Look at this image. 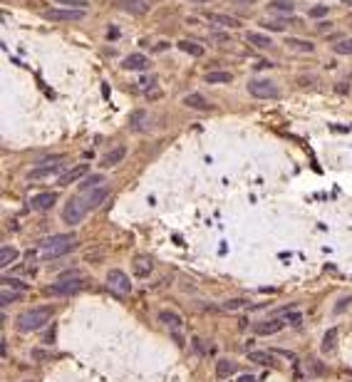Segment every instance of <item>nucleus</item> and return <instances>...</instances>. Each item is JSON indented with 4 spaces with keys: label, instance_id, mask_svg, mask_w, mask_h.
Instances as JSON below:
<instances>
[{
    "label": "nucleus",
    "instance_id": "f257e3e1",
    "mask_svg": "<svg viewBox=\"0 0 352 382\" xmlns=\"http://www.w3.org/2000/svg\"><path fill=\"white\" fill-rule=\"evenodd\" d=\"M107 196H109V189H104V186L87 189V191H82V194L72 196V199L67 201V206H65V211H62L65 224H67V226H77V224H82V219L87 216L89 211H94V208L102 204Z\"/></svg>",
    "mask_w": 352,
    "mask_h": 382
},
{
    "label": "nucleus",
    "instance_id": "f03ea898",
    "mask_svg": "<svg viewBox=\"0 0 352 382\" xmlns=\"http://www.w3.org/2000/svg\"><path fill=\"white\" fill-rule=\"evenodd\" d=\"M40 248H42L45 261H52V258H60V256L75 251V248H77V238H75L72 234L50 236V238H45V241L40 243Z\"/></svg>",
    "mask_w": 352,
    "mask_h": 382
},
{
    "label": "nucleus",
    "instance_id": "7ed1b4c3",
    "mask_svg": "<svg viewBox=\"0 0 352 382\" xmlns=\"http://www.w3.org/2000/svg\"><path fill=\"white\" fill-rule=\"evenodd\" d=\"M50 318H52V305H37V308H30L25 313H20L18 320H15V328L20 333H32V330H40Z\"/></svg>",
    "mask_w": 352,
    "mask_h": 382
},
{
    "label": "nucleus",
    "instance_id": "20e7f679",
    "mask_svg": "<svg viewBox=\"0 0 352 382\" xmlns=\"http://www.w3.org/2000/svg\"><path fill=\"white\" fill-rule=\"evenodd\" d=\"M85 288V281L82 278H70V276H62L60 281H55L52 286H47V293L52 295H75Z\"/></svg>",
    "mask_w": 352,
    "mask_h": 382
},
{
    "label": "nucleus",
    "instance_id": "39448f33",
    "mask_svg": "<svg viewBox=\"0 0 352 382\" xmlns=\"http://www.w3.org/2000/svg\"><path fill=\"white\" fill-rule=\"evenodd\" d=\"M248 92L253 97H258V99H275V97H280L278 85L270 82V80H251L248 82Z\"/></svg>",
    "mask_w": 352,
    "mask_h": 382
},
{
    "label": "nucleus",
    "instance_id": "423d86ee",
    "mask_svg": "<svg viewBox=\"0 0 352 382\" xmlns=\"http://www.w3.org/2000/svg\"><path fill=\"white\" fill-rule=\"evenodd\" d=\"M107 286H109L112 291H117L119 295H127L129 291H132L129 276H127L124 270H119V268H112V270L107 273Z\"/></svg>",
    "mask_w": 352,
    "mask_h": 382
},
{
    "label": "nucleus",
    "instance_id": "0eeeda50",
    "mask_svg": "<svg viewBox=\"0 0 352 382\" xmlns=\"http://www.w3.org/2000/svg\"><path fill=\"white\" fill-rule=\"evenodd\" d=\"M82 18H85V10H77V8L47 10L45 13V20H50V23H67V20H82Z\"/></svg>",
    "mask_w": 352,
    "mask_h": 382
},
{
    "label": "nucleus",
    "instance_id": "6e6552de",
    "mask_svg": "<svg viewBox=\"0 0 352 382\" xmlns=\"http://www.w3.org/2000/svg\"><path fill=\"white\" fill-rule=\"evenodd\" d=\"M151 5H154V0H119V8L132 15H147Z\"/></svg>",
    "mask_w": 352,
    "mask_h": 382
},
{
    "label": "nucleus",
    "instance_id": "1a4fd4ad",
    "mask_svg": "<svg viewBox=\"0 0 352 382\" xmlns=\"http://www.w3.org/2000/svg\"><path fill=\"white\" fill-rule=\"evenodd\" d=\"M55 201H57V194H55V191H42V194H37V196L30 199V208H35V211H47V208L55 206Z\"/></svg>",
    "mask_w": 352,
    "mask_h": 382
},
{
    "label": "nucleus",
    "instance_id": "9d476101",
    "mask_svg": "<svg viewBox=\"0 0 352 382\" xmlns=\"http://www.w3.org/2000/svg\"><path fill=\"white\" fill-rule=\"evenodd\" d=\"M159 320H161L164 325H169V328L174 330L176 343L181 345V343H184V340H181V335H179V330L184 328V323H181V315H179V313H174V310H161V313H159Z\"/></svg>",
    "mask_w": 352,
    "mask_h": 382
},
{
    "label": "nucleus",
    "instance_id": "9b49d317",
    "mask_svg": "<svg viewBox=\"0 0 352 382\" xmlns=\"http://www.w3.org/2000/svg\"><path fill=\"white\" fill-rule=\"evenodd\" d=\"M124 156H127V147H122V144H119V147L109 149V151L102 156V161H99V164H102L104 169H112V167H117L119 161H124Z\"/></svg>",
    "mask_w": 352,
    "mask_h": 382
},
{
    "label": "nucleus",
    "instance_id": "f8f14e48",
    "mask_svg": "<svg viewBox=\"0 0 352 382\" xmlns=\"http://www.w3.org/2000/svg\"><path fill=\"white\" fill-rule=\"evenodd\" d=\"M122 67H124V70H129V72H139V70H149V60L144 58V55H139V52H134V55H127V58H124V62H122Z\"/></svg>",
    "mask_w": 352,
    "mask_h": 382
},
{
    "label": "nucleus",
    "instance_id": "ddd939ff",
    "mask_svg": "<svg viewBox=\"0 0 352 382\" xmlns=\"http://www.w3.org/2000/svg\"><path fill=\"white\" fill-rule=\"evenodd\" d=\"M87 164H80V167H75V169H70V172H65V174H62V177H60V186H70V184H75V181H77V179H82L85 177V174H87Z\"/></svg>",
    "mask_w": 352,
    "mask_h": 382
},
{
    "label": "nucleus",
    "instance_id": "4468645a",
    "mask_svg": "<svg viewBox=\"0 0 352 382\" xmlns=\"http://www.w3.org/2000/svg\"><path fill=\"white\" fill-rule=\"evenodd\" d=\"M208 23H213V25H221V28H238L241 23L236 20V18H228V15H221V13H206L204 15Z\"/></svg>",
    "mask_w": 352,
    "mask_h": 382
},
{
    "label": "nucleus",
    "instance_id": "2eb2a0df",
    "mask_svg": "<svg viewBox=\"0 0 352 382\" xmlns=\"http://www.w3.org/2000/svg\"><path fill=\"white\" fill-rule=\"evenodd\" d=\"M283 328H285L283 320H268V323H256L253 325V330H256L258 335H273V333H280Z\"/></svg>",
    "mask_w": 352,
    "mask_h": 382
},
{
    "label": "nucleus",
    "instance_id": "dca6fc26",
    "mask_svg": "<svg viewBox=\"0 0 352 382\" xmlns=\"http://www.w3.org/2000/svg\"><path fill=\"white\" fill-rule=\"evenodd\" d=\"M236 370H238V365H236L233 360H218V362H216V377H218V380L231 377Z\"/></svg>",
    "mask_w": 352,
    "mask_h": 382
},
{
    "label": "nucleus",
    "instance_id": "f3484780",
    "mask_svg": "<svg viewBox=\"0 0 352 382\" xmlns=\"http://www.w3.org/2000/svg\"><path fill=\"white\" fill-rule=\"evenodd\" d=\"M246 42H251L253 47H258V50H265V47H270L273 45V40L268 37V35H261V32H246Z\"/></svg>",
    "mask_w": 352,
    "mask_h": 382
},
{
    "label": "nucleus",
    "instance_id": "a211bd4d",
    "mask_svg": "<svg viewBox=\"0 0 352 382\" xmlns=\"http://www.w3.org/2000/svg\"><path fill=\"white\" fill-rule=\"evenodd\" d=\"M184 104H186V107H191V110H201V112H206V110H208V102H206L199 92L186 94V97H184Z\"/></svg>",
    "mask_w": 352,
    "mask_h": 382
},
{
    "label": "nucleus",
    "instance_id": "6ab92c4d",
    "mask_svg": "<svg viewBox=\"0 0 352 382\" xmlns=\"http://www.w3.org/2000/svg\"><path fill=\"white\" fill-rule=\"evenodd\" d=\"M15 261H18V248L3 246V248H0V268H8V265L15 263Z\"/></svg>",
    "mask_w": 352,
    "mask_h": 382
},
{
    "label": "nucleus",
    "instance_id": "aec40b11",
    "mask_svg": "<svg viewBox=\"0 0 352 382\" xmlns=\"http://www.w3.org/2000/svg\"><path fill=\"white\" fill-rule=\"evenodd\" d=\"M132 265H134V273H137L139 278H147L149 273H151V268H154V265H151V261H149V258H144V256H137Z\"/></svg>",
    "mask_w": 352,
    "mask_h": 382
},
{
    "label": "nucleus",
    "instance_id": "412c9836",
    "mask_svg": "<svg viewBox=\"0 0 352 382\" xmlns=\"http://www.w3.org/2000/svg\"><path fill=\"white\" fill-rule=\"evenodd\" d=\"M60 164H50V167H37V169H32L30 172V179L35 181V179H42V177H52V174H60Z\"/></svg>",
    "mask_w": 352,
    "mask_h": 382
},
{
    "label": "nucleus",
    "instance_id": "4be33fe9",
    "mask_svg": "<svg viewBox=\"0 0 352 382\" xmlns=\"http://www.w3.org/2000/svg\"><path fill=\"white\" fill-rule=\"evenodd\" d=\"M335 338H337V328H330L327 333L323 335V343H320V350H323L325 355H330L332 350H335Z\"/></svg>",
    "mask_w": 352,
    "mask_h": 382
},
{
    "label": "nucleus",
    "instance_id": "5701e85b",
    "mask_svg": "<svg viewBox=\"0 0 352 382\" xmlns=\"http://www.w3.org/2000/svg\"><path fill=\"white\" fill-rule=\"evenodd\" d=\"M179 50H184V52L191 55V58H201V55H204V47L196 45V42H191V40H181V42H179Z\"/></svg>",
    "mask_w": 352,
    "mask_h": 382
},
{
    "label": "nucleus",
    "instance_id": "b1692460",
    "mask_svg": "<svg viewBox=\"0 0 352 382\" xmlns=\"http://www.w3.org/2000/svg\"><path fill=\"white\" fill-rule=\"evenodd\" d=\"M231 80H233L231 72H206V82L208 85H226Z\"/></svg>",
    "mask_w": 352,
    "mask_h": 382
},
{
    "label": "nucleus",
    "instance_id": "393cba45",
    "mask_svg": "<svg viewBox=\"0 0 352 382\" xmlns=\"http://www.w3.org/2000/svg\"><path fill=\"white\" fill-rule=\"evenodd\" d=\"M268 8H270V10H275V13H293L295 3H288V0H273Z\"/></svg>",
    "mask_w": 352,
    "mask_h": 382
},
{
    "label": "nucleus",
    "instance_id": "a878e982",
    "mask_svg": "<svg viewBox=\"0 0 352 382\" xmlns=\"http://www.w3.org/2000/svg\"><path fill=\"white\" fill-rule=\"evenodd\" d=\"M308 372H310V375H315V377H323L325 375L323 362H320L318 357H308Z\"/></svg>",
    "mask_w": 352,
    "mask_h": 382
},
{
    "label": "nucleus",
    "instance_id": "bb28decb",
    "mask_svg": "<svg viewBox=\"0 0 352 382\" xmlns=\"http://www.w3.org/2000/svg\"><path fill=\"white\" fill-rule=\"evenodd\" d=\"M288 47L300 50V52H313V42H305V40H298V37H290V40H288Z\"/></svg>",
    "mask_w": 352,
    "mask_h": 382
},
{
    "label": "nucleus",
    "instance_id": "cd10ccee",
    "mask_svg": "<svg viewBox=\"0 0 352 382\" xmlns=\"http://www.w3.org/2000/svg\"><path fill=\"white\" fill-rule=\"evenodd\" d=\"M332 50H335L337 55H352V37H347V40H340V42H335V45H332Z\"/></svg>",
    "mask_w": 352,
    "mask_h": 382
},
{
    "label": "nucleus",
    "instance_id": "c85d7f7f",
    "mask_svg": "<svg viewBox=\"0 0 352 382\" xmlns=\"http://www.w3.org/2000/svg\"><path fill=\"white\" fill-rule=\"evenodd\" d=\"M248 360H253L256 365H270V362H273V355L270 353H248Z\"/></svg>",
    "mask_w": 352,
    "mask_h": 382
},
{
    "label": "nucleus",
    "instance_id": "c756f323",
    "mask_svg": "<svg viewBox=\"0 0 352 382\" xmlns=\"http://www.w3.org/2000/svg\"><path fill=\"white\" fill-rule=\"evenodd\" d=\"M102 181H104L102 174H92V177H87L85 181H82V191H87V189H97Z\"/></svg>",
    "mask_w": 352,
    "mask_h": 382
},
{
    "label": "nucleus",
    "instance_id": "7c9ffc66",
    "mask_svg": "<svg viewBox=\"0 0 352 382\" xmlns=\"http://www.w3.org/2000/svg\"><path fill=\"white\" fill-rule=\"evenodd\" d=\"M144 119H147V112H144V110H137V112H134V115L129 117V124H132V129H142Z\"/></svg>",
    "mask_w": 352,
    "mask_h": 382
},
{
    "label": "nucleus",
    "instance_id": "2f4dec72",
    "mask_svg": "<svg viewBox=\"0 0 352 382\" xmlns=\"http://www.w3.org/2000/svg\"><path fill=\"white\" fill-rule=\"evenodd\" d=\"M18 298H20V295H18V293H13V291H8V286H5V288H3V293H0V305L5 308V305H10V303H15Z\"/></svg>",
    "mask_w": 352,
    "mask_h": 382
},
{
    "label": "nucleus",
    "instance_id": "473e14b6",
    "mask_svg": "<svg viewBox=\"0 0 352 382\" xmlns=\"http://www.w3.org/2000/svg\"><path fill=\"white\" fill-rule=\"evenodd\" d=\"M55 3L65 5V8H77V10H87L89 5V0H55Z\"/></svg>",
    "mask_w": 352,
    "mask_h": 382
},
{
    "label": "nucleus",
    "instance_id": "72a5a7b5",
    "mask_svg": "<svg viewBox=\"0 0 352 382\" xmlns=\"http://www.w3.org/2000/svg\"><path fill=\"white\" fill-rule=\"evenodd\" d=\"M243 305H248V300H243V298H233V300H226V303H223L226 310H238V308H243Z\"/></svg>",
    "mask_w": 352,
    "mask_h": 382
},
{
    "label": "nucleus",
    "instance_id": "f704fd0d",
    "mask_svg": "<svg viewBox=\"0 0 352 382\" xmlns=\"http://www.w3.org/2000/svg\"><path fill=\"white\" fill-rule=\"evenodd\" d=\"M352 305V295H345V298H340L337 303H335V313H342L345 308H350Z\"/></svg>",
    "mask_w": 352,
    "mask_h": 382
},
{
    "label": "nucleus",
    "instance_id": "c9c22d12",
    "mask_svg": "<svg viewBox=\"0 0 352 382\" xmlns=\"http://www.w3.org/2000/svg\"><path fill=\"white\" fill-rule=\"evenodd\" d=\"M325 13H327V8H325V5H318V8H313V10H310V15H313V18H323Z\"/></svg>",
    "mask_w": 352,
    "mask_h": 382
},
{
    "label": "nucleus",
    "instance_id": "e433bc0d",
    "mask_svg": "<svg viewBox=\"0 0 352 382\" xmlns=\"http://www.w3.org/2000/svg\"><path fill=\"white\" fill-rule=\"evenodd\" d=\"M3 286H15V288H25L20 281H15V278H3Z\"/></svg>",
    "mask_w": 352,
    "mask_h": 382
},
{
    "label": "nucleus",
    "instance_id": "4c0bfd02",
    "mask_svg": "<svg viewBox=\"0 0 352 382\" xmlns=\"http://www.w3.org/2000/svg\"><path fill=\"white\" fill-rule=\"evenodd\" d=\"M300 320H303V315H300V313H290V315H288V323L290 325H300Z\"/></svg>",
    "mask_w": 352,
    "mask_h": 382
},
{
    "label": "nucleus",
    "instance_id": "58836bf2",
    "mask_svg": "<svg viewBox=\"0 0 352 382\" xmlns=\"http://www.w3.org/2000/svg\"><path fill=\"white\" fill-rule=\"evenodd\" d=\"M265 28H270V30H285V25L283 23H263Z\"/></svg>",
    "mask_w": 352,
    "mask_h": 382
},
{
    "label": "nucleus",
    "instance_id": "ea45409f",
    "mask_svg": "<svg viewBox=\"0 0 352 382\" xmlns=\"http://www.w3.org/2000/svg\"><path fill=\"white\" fill-rule=\"evenodd\" d=\"M45 343H47V345H52V343H55V328H52V330L45 335Z\"/></svg>",
    "mask_w": 352,
    "mask_h": 382
},
{
    "label": "nucleus",
    "instance_id": "a19ab883",
    "mask_svg": "<svg viewBox=\"0 0 352 382\" xmlns=\"http://www.w3.org/2000/svg\"><path fill=\"white\" fill-rule=\"evenodd\" d=\"M238 382H256V377H253V375H241Z\"/></svg>",
    "mask_w": 352,
    "mask_h": 382
},
{
    "label": "nucleus",
    "instance_id": "79ce46f5",
    "mask_svg": "<svg viewBox=\"0 0 352 382\" xmlns=\"http://www.w3.org/2000/svg\"><path fill=\"white\" fill-rule=\"evenodd\" d=\"M337 92H340V94H345V92H350V85H337Z\"/></svg>",
    "mask_w": 352,
    "mask_h": 382
}]
</instances>
